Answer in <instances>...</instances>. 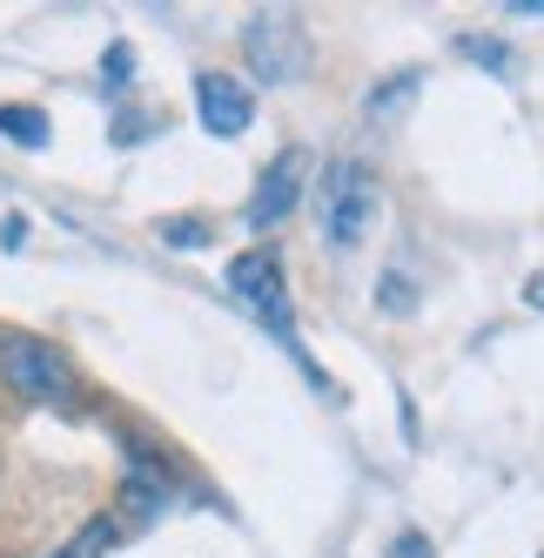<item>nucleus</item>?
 <instances>
[{"label":"nucleus","instance_id":"0eeeda50","mask_svg":"<svg viewBox=\"0 0 544 558\" xmlns=\"http://www.w3.org/2000/svg\"><path fill=\"white\" fill-rule=\"evenodd\" d=\"M0 135L41 148V142H48V114H41V108H0Z\"/></svg>","mask_w":544,"mask_h":558},{"label":"nucleus","instance_id":"20e7f679","mask_svg":"<svg viewBox=\"0 0 544 558\" xmlns=\"http://www.w3.org/2000/svg\"><path fill=\"white\" fill-rule=\"evenodd\" d=\"M228 290H236V296L262 316V330L289 337L296 310H289V283H283V269H276V256H269V250H249V256L228 263Z\"/></svg>","mask_w":544,"mask_h":558},{"label":"nucleus","instance_id":"f03ea898","mask_svg":"<svg viewBox=\"0 0 544 558\" xmlns=\"http://www.w3.org/2000/svg\"><path fill=\"white\" fill-rule=\"evenodd\" d=\"M376 209H383V189H376L370 162H330V175H323V203H317L323 243H330V250H357L363 235L376 229Z\"/></svg>","mask_w":544,"mask_h":558},{"label":"nucleus","instance_id":"7ed1b4c3","mask_svg":"<svg viewBox=\"0 0 544 558\" xmlns=\"http://www.w3.org/2000/svg\"><path fill=\"white\" fill-rule=\"evenodd\" d=\"M243 48H249V68H256V82H302V68H309V27L296 8H262L249 14L243 27Z\"/></svg>","mask_w":544,"mask_h":558},{"label":"nucleus","instance_id":"f257e3e1","mask_svg":"<svg viewBox=\"0 0 544 558\" xmlns=\"http://www.w3.org/2000/svg\"><path fill=\"white\" fill-rule=\"evenodd\" d=\"M0 384L14 397H27V404H74V390H82L67 356L48 337H27V330L0 337Z\"/></svg>","mask_w":544,"mask_h":558},{"label":"nucleus","instance_id":"6e6552de","mask_svg":"<svg viewBox=\"0 0 544 558\" xmlns=\"http://www.w3.org/2000/svg\"><path fill=\"white\" fill-rule=\"evenodd\" d=\"M404 95H417V74H397V82H383V88L370 95V122H391Z\"/></svg>","mask_w":544,"mask_h":558},{"label":"nucleus","instance_id":"9d476101","mask_svg":"<svg viewBox=\"0 0 544 558\" xmlns=\"http://www.w3.org/2000/svg\"><path fill=\"white\" fill-rule=\"evenodd\" d=\"M108 82H128V48H122V41L108 48Z\"/></svg>","mask_w":544,"mask_h":558},{"label":"nucleus","instance_id":"39448f33","mask_svg":"<svg viewBox=\"0 0 544 558\" xmlns=\"http://www.w3.org/2000/svg\"><path fill=\"white\" fill-rule=\"evenodd\" d=\"M302 182H309V155H302V148H283L276 162L262 169L256 195H249V222H256V229H276L283 216H296V203H302Z\"/></svg>","mask_w":544,"mask_h":558},{"label":"nucleus","instance_id":"1a4fd4ad","mask_svg":"<svg viewBox=\"0 0 544 558\" xmlns=\"http://www.w3.org/2000/svg\"><path fill=\"white\" fill-rule=\"evenodd\" d=\"M108 545H114V525H108V518H95L88 532H74V545L61 558H108Z\"/></svg>","mask_w":544,"mask_h":558},{"label":"nucleus","instance_id":"423d86ee","mask_svg":"<svg viewBox=\"0 0 544 558\" xmlns=\"http://www.w3.org/2000/svg\"><path fill=\"white\" fill-rule=\"evenodd\" d=\"M196 114H202L209 135L228 142V135H243L256 122V101H249V88L236 74H196Z\"/></svg>","mask_w":544,"mask_h":558},{"label":"nucleus","instance_id":"9b49d317","mask_svg":"<svg viewBox=\"0 0 544 558\" xmlns=\"http://www.w3.org/2000/svg\"><path fill=\"white\" fill-rule=\"evenodd\" d=\"M524 296H531V310H544V276H531V290H524Z\"/></svg>","mask_w":544,"mask_h":558}]
</instances>
